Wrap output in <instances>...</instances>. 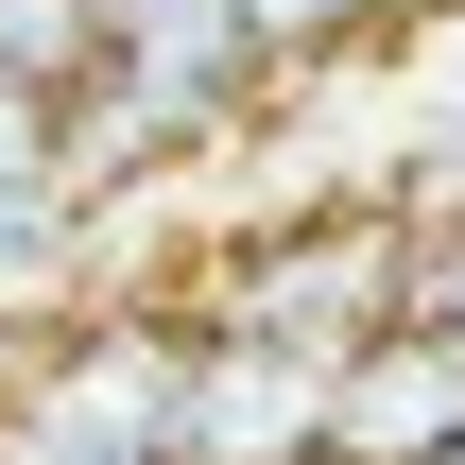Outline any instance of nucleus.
Here are the masks:
<instances>
[{
	"mask_svg": "<svg viewBox=\"0 0 465 465\" xmlns=\"http://www.w3.org/2000/svg\"><path fill=\"white\" fill-rule=\"evenodd\" d=\"M0 86L52 121V104H86L104 86V0H0Z\"/></svg>",
	"mask_w": 465,
	"mask_h": 465,
	"instance_id": "obj_5",
	"label": "nucleus"
},
{
	"mask_svg": "<svg viewBox=\"0 0 465 465\" xmlns=\"http://www.w3.org/2000/svg\"><path fill=\"white\" fill-rule=\"evenodd\" d=\"M52 259H69V190L35 173V190H0V293H17V276H52Z\"/></svg>",
	"mask_w": 465,
	"mask_h": 465,
	"instance_id": "obj_7",
	"label": "nucleus"
},
{
	"mask_svg": "<svg viewBox=\"0 0 465 465\" xmlns=\"http://www.w3.org/2000/svg\"><path fill=\"white\" fill-rule=\"evenodd\" d=\"M173 380H190L173 311H86L0 397V465H173Z\"/></svg>",
	"mask_w": 465,
	"mask_h": 465,
	"instance_id": "obj_2",
	"label": "nucleus"
},
{
	"mask_svg": "<svg viewBox=\"0 0 465 465\" xmlns=\"http://www.w3.org/2000/svg\"><path fill=\"white\" fill-rule=\"evenodd\" d=\"M449 449H465V345L380 328L362 362H328V431H311V465H449Z\"/></svg>",
	"mask_w": 465,
	"mask_h": 465,
	"instance_id": "obj_3",
	"label": "nucleus"
},
{
	"mask_svg": "<svg viewBox=\"0 0 465 465\" xmlns=\"http://www.w3.org/2000/svg\"><path fill=\"white\" fill-rule=\"evenodd\" d=\"M380 0H224V35H242V69H293V52H328V35H362Z\"/></svg>",
	"mask_w": 465,
	"mask_h": 465,
	"instance_id": "obj_6",
	"label": "nucleus"
},
{
	"mask_svg": "<svg viewBox=\"0 0 465 465\" xmlns=\"http://www.w3.org/2000/svg\"><path fill=\"white\" fill-rule=\"evenodd\" d=\"M328 431V380L276 362V345H190L173 380V465H311Z\"/></svg>",
	"mask_w": 465,
	"mask_h": 465,
	"instance_id": "obj_4",
	"label": "nucleus"
},
{
	"mask_svg": "<svg viewBox=\"0 0 465 465\" xmlns=\"http://www.w3.org/2000/svg\"><path fill=\"white\" fill-rule=\"evenodd\" d=\"M35 173H52V121H35V104L0 86V190H35Z\"/></svg>",
	"mask_w": 465,
	"mask_h": 465,
	"instance_id": "obj_8",
	"label": "nucleus"
},
{
	"mask_svg": "<svg viewBox=\"0 0 465 465\" xmlns=\"http://www.w3.org/2000/svg\"><path fill=\"white\" fill-rule=\"evenodd\" d=\"M414 311V224L397 207H311V224H259L190 276V345H276V362H362L380 328Z\"/></svg>",
	"mask_w": 465,
	"mask_h": 465,
	"instance_id": "obj_1",
	"label": "nucleus"
}]
</instances>
